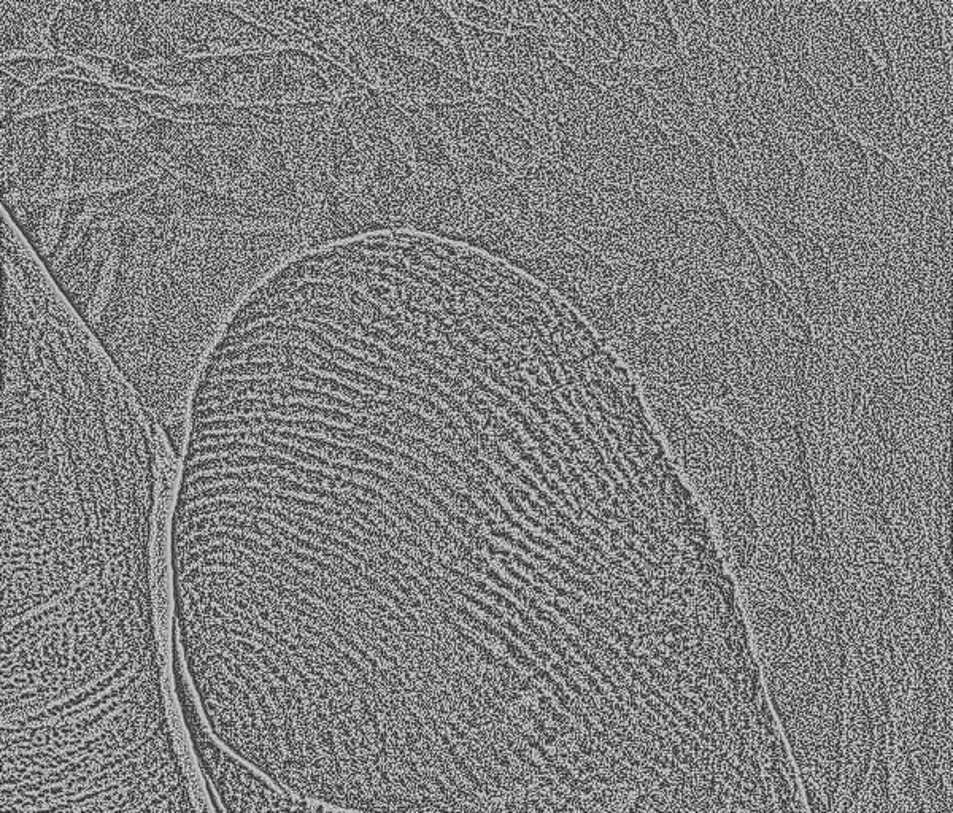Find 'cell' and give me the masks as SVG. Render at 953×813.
Here are the masks:
<instances>
[{"instance_id":"5bb4252c","label":"cell","mask_w":953,"mask_h":813,"mask_svg":"<svg viewBox=\"0 0 953 813\" xmlns=\"http://www.w3.org/2000/svg\"><path fill=\"white\" fill-rule=\"evenodd\" d=\"M483 574L487 575L491 582H493L494 585H498L501 590H506L509 591L510 594H514L515 588H517V586L506 582V580H504V578H502L498 572L493 571V569H490V567H485V572H483Z\"/></svg>"},{"instance_id":"7c38bea8","label":"cell","mask_w":953,"mask_h":813,"mask_svg":"<svg viewBox=\"0 0 953 813\" xmlns=\"http://www.w3.org/2000/svg\"><path fill=\"white\" fill-rule=\"evenodd\" d=\"M550 515H553V518H555V525L560 526V528L564 529V531H568L569 534H571V536L577 540V542H582L583 545H588V547H591V545L595 544V540L591 539L590 536H587V534H585V532H583L579 526L575 525L574 521L571 520V517H569V515H564L561 510H558V507H556V509L550 510Z\"/></svg>"},{"instance_id":"9c48e42d","label":"cell","mask_w":953,"mask_h":813,"mask_svg":"<svg viewBox=\"0 0 953 813\" xmlns=\"http://www.w3.org/2000/svg\"><path fill=\"white\" fill-rule=\"evenodd\" d=\"M255 54L258 51L250 50L244 43L231 37H217L204 43H194V45H180L175 48V54L185 59L196 58H220V56H239V54Z\"/></svg>"},{"instance_id":"ba28073f","label":"cell","mask_w":953,"mask_h":813,"mask_svg":"<svg viewBox=\"0 0 953 813\" xmlns=\"http://www.w3.org/2000/svg\"><path fill=\"white\" fill-rule=\"evenodd\" d=\"M69 204V199L48 202L39 224V251L42 255L48 256L55 251L56 243L61 239Z\"/></svg>"},{"instance_id":"30bf717a","label":"cell","mask_w":953,"mask_h":813,"mask_svg":"<svg viewBox=\"0 0 953 813\" xmlns=\"http://www.w3.org/2000/svg\"><path fill=\"white\" fill-rule=\"evenodd\" d=\"M116 229L109 228L105 224L94 221L89 232L88 242H86L85 253H83L82 266H80V280L86 282L93 275L97 263L101 261L102 253L107 248V243L113 239Z\"/></svg>"},{"instance_id":"6da1fadb","label":"cell","mask_w":953,"mask_h":813,"mask_svg":"<svg viewBox=\"0 0 953 813\" xmlns=\"http://www.w3.org/2000/svg\"><path fill=\"white\" fill-rule=\"evenodd\" d=\"M163 683L88 680L2 707V813H199Z\"/></svg>"},{"instance_id":"52a82bcc","label":"cell","mask_w":953,"mask_h":813,"mask_svg":"<svg viewBox=\"0 0 953 813\" xmlns=\"http://www.w3.org/2000/svg\"><path fill=\"white\" fill-rule=\"evenodd\" d=\"M72 67H74V62L67 59L66 56H59L56 59H23V61H10L2 64L4 74L21 81L29 88L40 85L50 77H61L64 72L72 69Z\"/></svg>"},{"instance_id":"8fae6325","label":"cell","mask_w":953,"mask_h":813,"mask_svg":"<svg viewBox=\"0 0 953 813\" xmlns=\"http://www.w3.org/2000/svg\"><path fill=\"white\" fill-rule=\"evenodd\" d=\"M445 586H447L448 593L452 594V596H458V598L466 601L467 604L474 605L480 612L485 613L487 617L493 618L494 621L502 623V621L506 620V615H504L501 610L494 609L493 605L485 604V602L475 598L472 594L466 593V591L461 590L460 586L453 585V583L448 582V580L445 582Z\"/></svg>"},{"instance_id":"8992f818","label":"cell","mask_w":953,"mask_h":813,"mask_svg":"<svg viewBox=\"0 0 953 813\" xmlns=\"http://www.w3.org/2000/svg\"><path fill=\"white\" fill-rule=\"evenodd\" d=\"M121 239L113 240L110 243V247L107 248V256H105L104 263H102L101 270H99V275H97L96 286L93 289V296L89 299L88 310H86V316H88L89 323L93 326H99L101 324L102 313H104L105 305L109 301L110 291H112L113 285H115L116 272H118V266H120L121 261Z\"/></svg>"},{"instance_id":"9a60e30c","label":"cell","mask_w":953,"mask_h":813,"mask_svg":"<svg viewBox=\"0 0 953 813\" xmlns=\"http://www.w3.org/2000/svg\"><path fill=\"white\" fill-rule=\"evenodd\" d=\"M510 559H512V561H514V563L517 564L518 567H521V569H523V571H525L526 574H531V575L536 574L537 567L534 566L533 563H528L526 559L521 558V556L518 555V553H512V556H510Z\"/></svg>"},{"instance_id":"7a4b0ae2","label":"cell","mask_w":953,"mask_h":813,"mask_svg":"<svg viewBox=\"0 0 953 813\" xmlns=\"http://www.w3.org/2000/svg\"><path fill=\"white\" fill-rule=\"evenodd\" d=\"M34 89L35 91H31V94L24 99L23 104L10 112L12 120H21L28 116L74 107V105L82 107L91 102L112 101L116 97L112 88L97 85V83H86V81L55 80Z\"/></svg>"},{"instance_id":"3957f363","label":"cell","mask_w":953,"mask_h":813,"mask_svg":"<svg viewBox=\"0 0 953 813\" xmlns=\"http://www.w3.org/2000/svg\"><path fill=\"white\" fill-rule=\"evenodd\" d=\"M66 58L89 70L91 74L96 75L101 83L109 85L113 89H132L140 93L159 94L158 85L155 81L143 75L139 70L129 66L128 62L116 61L113 58L97 56V54L80 51V53L66 54Z\"/></svg>"},{"instance_id":"277c9868","label":"cell","mask_w":953,"mask_h":813,"mask_svg":"<svg viewBox=\"0 0 953 813\" xmlns=\"http://www.w3.org/2000/svg\"><path fill=\"white\" fill-rule=\"evenodd\" d=\"M77 115L110 131H142L151 123L148 113L118 96L112 101L82 105L77 108Z\"/></svg>"},{"instance_id":"4fadbf2b","label":"cell","mask_w":953,"mask_h":813,"mask_svg":"<svg viewBox=\"0 0 953 813\" xmlns=\"http://www.w3.org/2000/svg\"><path fill=\"white\" fill-rule=\"evenodd\" d=\"M499 564H501L502 569L506 571V574L510 575L512 578H515V580H517V582L520 583L523 588H526V590H531V588H533V583L529 582L525 575H521L520 572L515 571L514 567L510 566V563L506 558L499 559Z\"/></svg>"},{"instance_id":"5b68a950","label":"cell","mask_w":953,"mask_h":813,"mask_svg":"<svg viewBox=\"0 0 953 813\" xmlns=\"http://www.w3.org/2000/svg\"><path fill=\"white\" fill-rule=\"evenodd\" d=\"M113 207V194H93V196H88L83 199L80 204L77 205L74 215L70 218L69 226L64 232V237H62L61 245H59L58 250L55 251V255L51 258L50 266L53 269H58L62 264L66 263L67 258H69L72 253H74L75 248L78 247V243L82 242L85 232L88 231L89 224L93 221L94 215H102V213L109 212Z\"/></svg>"}]
</instances>
